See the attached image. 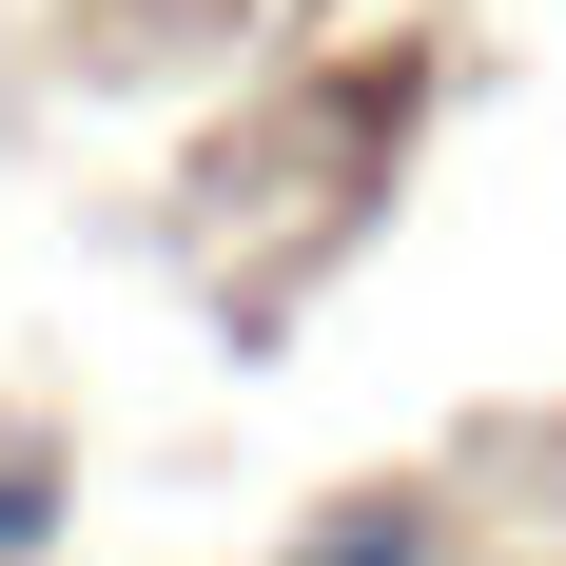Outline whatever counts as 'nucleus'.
<instances>
[{
	"mask_svg": "<svg viewBox=\"0 0 566 566\" xmlns=\"http://www.w3.org/2000/svg\"><path fill=\"white\" fill-rule=\"evenodd\" d=\"M274 566H450V509H430V489H352V509H313Z\"/></svg>",
	"mask_w": 566,
	"mask_h": 566,
	"instance_id": "obj_1",
	"label": "nucleus"
},
{
	"mask_svg": "<svg viewBox=\"0 0 566 566\" xmlns=\"http://www.w3.org/2000/svg\"><path fill=\"white\" fill-rule=\"evenodd\" d=\"M59 547V450H0V566Z\"/></svg>",
	"mask_w": 566,
	"mask_h": 566,
	"instance_id": "obj_2",
	"label": "nucleus"
}]
</instances>
